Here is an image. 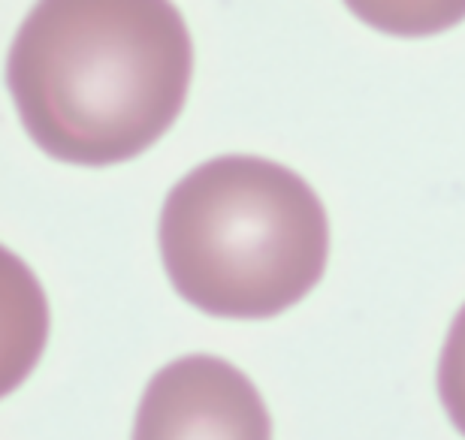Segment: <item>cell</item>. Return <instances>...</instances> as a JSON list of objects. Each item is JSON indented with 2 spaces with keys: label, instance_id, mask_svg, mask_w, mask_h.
<instances>
[{
  "label": "cell",
  "instance_id": "obj_1",
  "mask_svg": "<svg viewBox=\"0 0 465 440\" xmlns=\"http://www.w3.org/2000/svg\"><path fill=\"white\" fill-rule=\"evenodd\" d=\"M193 45L163 0H49L18 27L6 85L25 133L76 166L152 148L188 100Z\"/></svg>",
  "mask_w": 465,
  "mask_h": 440
},
{
  "label": "cell",
  "instance_id": "obj_2",
  "mask_svg": "<svg viewBox=\"0 0 465 440\" xmlns=\"http://www.w3.org/2000/svg\"><path fill=\"white\" fill-rule=\"evenodd\" d=\"M161 257L184 302L224 320H266L302 302L330 259V218L302 175L224 154L173 187Z\"/></svg>",
  "mask_w": 465,
  "mask_h": 440
},
{
  "label": "cell",
  "instance_id": "obj_3",
  "mask_svg": "<svg viewBox=\"0 0 465 440\" xmlns=\"http://www.w3.org/2000/svg\"><path fill=\"white\" fill-rule=\"evenodd\" d=\"M134 440H272V419L248 374L193 353L148 380Z\"/></svg>",
  "mask_w": 465,
  "mask_h": 440
},
{
  "label": "cell",
  "instance_id": "obj_4",
  "mask_svg": "<svg viewBox=\"0 0 465 440\" xmlns=\"http://www.w3.org/2000/svg\"><path fill=\"white\" fill-rule=\"evenodd\" d=\"M439 398L453 428L465 437V305L453 317L439 356Z\"/></svg>",
  "mask_w": 465,
  "mask_h": 440
}]
</instances>
